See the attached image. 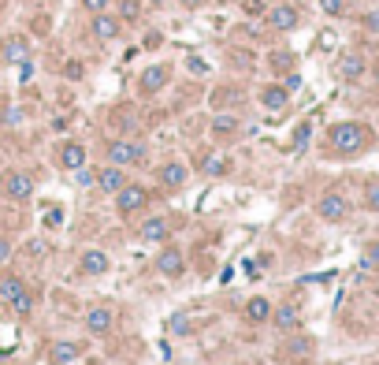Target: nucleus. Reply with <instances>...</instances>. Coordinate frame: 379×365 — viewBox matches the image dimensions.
<instances>
[{"label": "nucleus", "instance_id": "f257e3e1", "mask_svg": "<svg viewBox=\"0 0 379 365\" xmlns=\"http://www.w3.org/2000/svg\"><path fill=\"white\" fill-rule=\"evenodd\" d=\"M327 138H331V145H335L338 153H360L365 142H368V131L360 123H335Z\"/></svg>", "mask_w": 379, "mask_h": 365}, {"label": "nucleus", "instance_id": "f03ea898", "mask_svg": "<svg viewBox=\"0 0 379 365\" xmlns=\"http://www.w3.org/2000/svg\"><path fill=\"white\" fill-rule=\"evenodd\" d=\"M0 194L12 198V202H26V198L34 194V179L26 176V171H8L4 182H0Z\"/></svg>", "mask_w": 379, "mask_h": 365}, {"label": "nucleus", "instance_id": "7ed1b4c3", "mask_svg": "<svg viewBox=\"0 0 379 365\" xmlns=\"http://www.w3.org/2000/svg\"><path fill=\"white\" fill-rule=\"evenodd\" d=\"M145 202H149V190L145 187H138V182H127L123 190H116V205H119V213H138Z\"/></svg>", "mask_w": 379, "mask_h": 365}, {"label": "nucleus", "instance_id": "20e7f679", "mask_svg": "<svg viewBox=\"0 0 379 365\" xmlns=\"http://www.w3.org/2000/svg\"><path fill=\"white\" fill-rule=\"evenodd\" d=\"M112 328H116V309H108V306L86 309V332L89 335H108Z\"/></svg>", "mask_w": 379, "mask_h": 365}, {"label": "nucleus", "instance_id": "39448f33", "mask_svg": "<svg viewBox=\"0 0 379 365\" xmlns=\"http://www.w3.org/2000/svg\"><path fill=\"white\" fill-rule=\"evenodd\" d=\"M145 157V145H138V142H112L108 145V164H119V168H123V164H134V160H142Z\"/></svg>", "mask_w": 379, "mask_h": 365}, {"label": "nucleus", "instance_id": "423d86ee", "mask_svg": "<svg viewBox=\"0 0 379 365\" xmlns=\"http://www.w3.org/2000/svg\"><path fill=\"white\" fill-rule=\"evenodd\" d=\"M168 79H171V71L164 67V63H153V67H145V71H142L138 86H142L145 94H160V90L168 86Z\"/></svg>", "mask_w": 379, "mask_h": 365}, {"label": "nucleus", "instance_id": "0eeeda50", "mask_svg": "<svg viewBox=\"0 0 379 365\" xmlns=\"http://www.w3.org/2000/svg\"><path fill=\"white\" fill-rule=\"evenodd\" d=\"M94 182H97L100 190H105V194H116V190L127 187V176L119 171V164H108V168H100L97 176H94Z\"/></svg>", "mask_w": 379, "mask_h": 365}, {"label": "nucleus", "instance_id": "6e6552de", "mask_svg": "<svg viewBox=\"0 0 379 365\" xmlns=\"http://www.w3.org/2000/svg\"><path fill=\"white\" fill-rule=\"evenodd\" d=\"M156 272H160V276H179L182 272V250L179 246H164L160 258H156Z\"/></svg>", "mask_w": 379, "mask_h": 365}, {"label": "nucleus", "instance_id": "1a4fd4ad", "mask_svg": "<svg viewBox=\"0 0 379 365\" xmlns=\"http://www.w3.org/2000/svg\"><path fill=\"white\" fill-rule=\"evenodd\" d=\"M316 213L323 216V220H342V216L349 213V205H346V198H342V194H323L320 205H316Z\"/></svg>", "mask_w": 379, "mask_h": 365}, {"label": "nucleus", "instance_id": "9d476101", "mask_svg": "<svg viewBox=\"0 0 379 365\" xmlns=\"http://www.w3.org/2000/svg\"><path fill=\"white\" fill-rule=\"evenodd\" d=\"M78 269H82V276H105L108 272V253L105 250H86L82 261H78Z\"/></svg>", "mask_w": 379, "mask_h": 365}, {"label": "nucleus", "instance_id": "9b49d317", "mask_svg": "<svg viewBox=\"0 0 379 365\" xmlns=\"http://www.w3.org/2000/svg\"><path fill=\"white\" fill-rule=\"evenodd\" d=\"M94 38L97 41H116L119 38V19L108 12H97L94 15Z\"/></svg>", "mask_w": 379, "mask_h": 365}, {"label": "nucleus", "instance_id": "f8f14e48", "mask_svg": "<svg viewBox=\"0 0 379 365\" xmlns=\"http://www.w3.org/2000/svg\"><path fill=\"white\" fill-rule=\"evenodd\" d=\"M0 56H4V63H23L26 56H30V41L15 34V38H8L4 45H0Z\"/></svg>", "mask_w": 379, "mask_h": 365}, {"label": "nucleus", "instance_id": "ddd939ff", "mask_svg": "<svg viewBox=\"0 0 379 365\" xmlns=\"http://www.w3.org/2000/svg\"><path fill=\"white\" fill-rule=\"evenodd\" d=\"M286 101H290V90L286 86H264L261 90V105L268 108V112H283Z\"/></svg>", "mask_w": 379, "mask_h": 365}, {"label": "nucleus", "instance_id": "4468645a", "mask_svg": "<svg viewBox=\"0 0 379 365\" xmlns=\"http://www.w3.org/2000/svg\"><path fill=\"white\" fill-rule=\"evenodd\" d=\"M168 231H171L168 216H149V220L142 224V239L145 242H164V239H168Z\"/></svg>", "mask_w": 379, "mask_h": 365}, {"label": "nucleus", "instance_id": "2eb2a0df", "mask_svg": "<svg viewBox=\"0 0 379 365\" xmlns=\"http://www.w3.org/2000/svg\"><path fill=\"white\" fill-rule=\"evenodd\" d=\"M82 354V346L78 343H67V340H60V343H52L49 346V358H52V365H71Z\"/></svg>", "mask_w": 379, "mask_h": 365}, {"label": "nucleus", "instance_id": "dca6fc26", "mask_svg": "<svg viewBox=\"0 0 379 365\" xmlns=\"http://www.w3.org/2000/svg\"><path fill=\"white\" fill-rule=\"evenodd\" d=\"M160 179H164V187H186L190 168L182 160H171V164H164V168H160Z\"/></svg>", "mask_w": 379, "mask_h": 365}, {"label": "nucleus", "instance_id": "f3484780", "mask_svg": "<svg viewBox=\"0 0 379 365\" xmlns=\"http://www.w3.org/2000/svg\"><path fill=\"white\" fill-rule=\"evenodd\" d=\"M268 23H272L275 30H294V26H298V12H294L290 4H279V8L268 12Z\"/></svg>", "mask_w": 379, "mask_h": 365}, {"label": "nucleus", "instance_id": "a211bd4d", "mask_svg": "<svg viewBox=\"0 0 379 365\" xmlns=\"http://www.w3.org/2000/svg\"><path fill=\"white\" fill-rule=\"evenodd\" d=\"M23 291H26V284H23L19 276H12V272H0V302H8V306H12L15 298L23 295Z\"/></svg>", "mask_w": 379, "mask_h": 365}, {"label": "nucleus", "instance_id": "6ab92c4d", "mask_svg": "<svg viewBox=\"0 0 379 365\" xmlns=\"http://www.w3.org/2000/svg\"><path fill=\"white\" fill-rule=\"evenodd\" d=\"M60 164H63V168H67V171H78L82 164H86V145H78V142H67V145H63V149H60Z\"/></svg>", "mask_w": 379, "mask_h": 365}, {"label": "nucleus", "instance_id": "aec40b11", "mask_svg": "<svg viewBox=\"0 0 379 365\" xmlns=\"http://www.w3.org/2000/svg\"><path fill=\"white\" fill-rule=\"evenodd\" d=\"M338 75L342 79H360L365 75V56H360V52H346V56L338 60Z\"/></svg>", "mask_w": 379, "mask_h": 365}, {"label": "nucleus", "instance_id": "412c9836", "mask_svg": "<svg viewBox=\"0 0 379 365\" xmlns=\"http://www.w3.org/2000/svg\"><path fill=\"white\" fill-rule=\"evenodd\" d=\"M246 317H249L253 324L272 321V302H268V298H249V302H246Z\"/></svg>", "mask_w": 379, "mask_h": 365}, {"label": "nucleus", "instance_id": "4be33fe9", "mask_svg": "<svg viewBox=\"0 0 379 365\" xmlns=\"http://www.w3.org/2000/svg\"><path fill=\"white\" fill-rule=\"evenodd\" d=\"M272 321H275V328L279 332H294L301 321H298V309L294 306H279V309H272Z\"/></svg>", "mask_w": 379, "mask_h": 365}, {"label": "nucleus", "instance_id": "5701e85b", "mask_svg": "<svg viewBox=\"0 0 379 365\" xmlns=\"http://www.w3.org/2000/svg\"><path fill=\"white\" fill-rule=\"evenodd\" d=\"M238 131V120L235 116H216V120H212V134H216V138H224V134H235Z\"/></svg>", "mask_w": 379, "mask_h": 365}, {"label": "nucleus", "instance_id": "b1692460", "mask_svg": "<svg viewBox=\"0 0 379 365\" xmlns=\"http://www.w3.org/2000/svg\"><path fill=\"white\" fill-rule=\"evenodd\" d=\"M224 171H227V157L208 153V157H205V176H224Z\"/></svg>", "mask_w": 379, "mask_h": 365}, {"label": "nucleus", "instance_id": "393cba45", "mask_svg": "<svg viewBox=\"0 0 379 365\" xmlns=\"http://www.w3.org/2000/svg\"><path fill=\"white\" fill-rule=\"evenodd\" d=\"M309 134H312V127L298 123V131H294V149H305V145H309Z\"/></svg>", "mask_w": 379, "mask_h": 365}, {"label": "nucleus", "instance_id": "a878e982", "mask_svg": "<svg viewBox=\"0 0 379 365\" xmlns=\"http://www.w3.org/2000/svg\"><path fill=\"white\" fill-rule=\"evenodd\" d=\"M12 309H15V313H30V309H34V295H30V291H23V295L12 302Z\"/></svg>", "mask_w": 379, "mask_h": 365}, {"label": "nucleus", "instance_id": "bb28decb", "mask_svg": "<svg viewBox=\"0 0 379 365\" xmlns=\"http://www.w3.org/2000/svg\"><path fill=\"white\" fill-rule=\"evenodd\" d=\"M360 269H379V242L365 250V258H360Z\"/></svg>", "mask_w": 379, "mask_h": 365}, {"label": "nucleus", "instance_id": "cd10ccee", "mask_svg": "<svg viewBox=\"0 0 379 365\" xmlns=\"http://www.w3.org/2000/svg\"><path fill=\"white\" fill-rule=\"evenodd\" d=\"M365 205L372 209V213H379V182H368V190H365Z\"/></svg>", "mask_w": 379, "mask_h": 365}, {"label": "nucleus", "instance_id": "c85d7f7f", "mask_svg": "<svg viewBox=\"0 0 379 365\" xmlns=\"http://www.w3.org/2000/svg\"><path fill=\"white\" fill-rule=\"evenodd\" d=\"M119 12H123V19H138L142 4H138V0H119Z\"/></svg>", "mask_w": 379, "mask_h": 365}, {"label": "nucleus", "instance_id": "c756f323", "mask_svg": "<svg viewBox=\"0 0 379 365\" xmlns=\"http://www.w3.org/2000/svg\"><path fill=\"white\" fill-rule=\"evenodd\" d=\"M320 8L327 15H342V12H346V0H320Z\"/></svg>", "mask_w": 379, "mask_h": 365}, {"label": "nucleus", "instance_id": "7c9ffc66", "mask_svg": "<svg viewBox=\"0 0 379 365\" xmlns=\"http://www.w3.org/2000/svg\"><path fill=\"white\" fill-rule=\"evenodd\" d=\"M49 253V246H45L41 239H34V242H26V258H45Z\"/></svg>", "mask_w": 379, "mask_h": 365}, {"label": "nucleus", "instance_id": "2f4dec72", "mask_svg": "<svg viewBox=\"0 0 379 365\" xmlns=\"http://www.w3.org/2000/svg\"><path fill=\"white\" fill-rule=\"evenodd\" d=\"M108 4H112V0H82V8H86V12H108Z\"/></svg>", "mask_w": 379, "mask_h": 365}, {"label": "nucleus", "instance_id": "473e14b6", "mask_svg": "<svg viewBox=\"0 0 379 365\" xmlns=\"http://www.w3.org/2000/svg\"><path fill=\"white\" fill-rule=\"evenodd\" d=\"M12 258V242H8V235H0V264Z\"/></svg>", "mask_w": 379, "mask_h": 365}, {"label": "nucleus", "instance_id": "72a5a7b5", "mask_svg": "<svg viewBox=\"0 0 379 365\" xmlns=\"http://www.w3.org/2000/svg\"><path fill=\"white\" fill-rule=\"evenodd\" d=\"M186 67L193 71V75H205V71H208V67H205V63H201L197 56H190V60H186Z\"/></svg>", "mask_w": 379, "mask_h": 365}, {"label": "nucleus", "instance_id": "f704fd0d", "mask_svg": "<svg viewBox=\"0 0 379 365\" xmlns=\"http://www.w3.org/2000/svg\"><path fill=\"white\" fill-rule=\"evenodd\" d=\"M171 328H175V332H179V335H186V332H190L186 317H175V321H171Z\"/></svg>", "mask_w": 379, "mask_h": 365}, {"label": "nucleus", "instance_id": "c9c22d12", "mask_svg": "<svg viewBox=\"0 0 379 365\" xmlns=\"http://www.w3.org/2000/svg\"><path fill=\"white\" fill-rule=\"evenodd\" d=\"M290 351H294V354H305V351H309V340H294Z\"/></svg>", "mask_w": 379, "mask_h": 365}, {"label": "nucleus", "instance_id": "e433bc0d", "mask_svg": "<svg viewBox=\"0 0 379 365\" xmlns=\"http://www.w3.org/2000/svg\"><path fill=\"white\" fill-rule=\"evenodd\" d=\"M78 182H82V187H89V182H94V176H89V171H86V164H82V168H78Z\"/></svg>", "mask_w": 379, "mask_h": 365}, {"label": "nucleus", "instance_id": "4c0bfd02", "mask_svg": "<svg viewBox=\"0 0 379 365\" xmlns=\"http://www.w3.org/2000/svg\"><path fill=\"white\" fill-rule=\"evenodd\" d=\"M272 63H275V67H286V63H290V56H286V52H275Z\"/></svg>", "mask_w": 379, "mask_h": 365}, {"label": "nucleus", "instance_id": "58836bf2", "mask_svg": "<svg viewBox=\"0 0 379 365\" xmlns=\"http://www.w3.org/2000/svg\"><path fill=\"white\" fill-rule=\"evenodd\" d=\"M365 23H368V30H379V12H372V15H368V19H365Z\"/></svg>", "mask_w": 379, "mask_h": 365}, {"label": "nucleus", "instance_id": "ea45409f", "mask_svg": "<svg viewBox=\"0 0 379 365\" xmlns=\"http://www.w3.org/2000/svg\"><path fill=\"white\" fill-rule=\"evenodd\" d=\"M179 4H182V8H201L205 0H179Z\"/></svg>", "mask_w": 379, "mask_h": 365}, {"label": "nucleus", "instance_id": "a19ab883", "mask_svg": "<svg viewBox=\"0 0 379 365\" xmlns=\"http://www.w3.org/2000/svg\"><path fill=\"white\" fill-rule=\"evenodd\" d=\"M153 4H160V0H153Z\"/></svg>", "mask_w": 379, "mask_h": 365}]
</instances>
